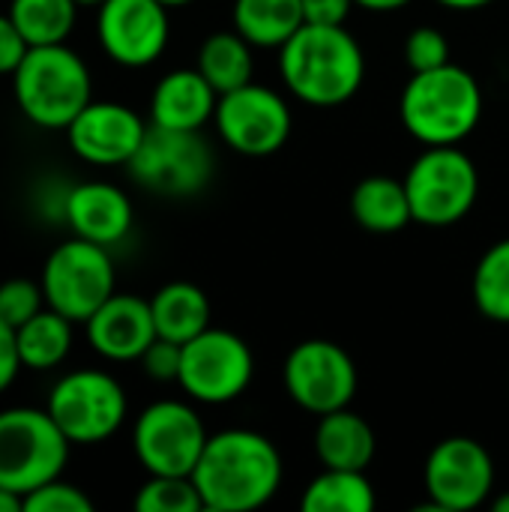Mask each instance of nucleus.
<instances>
[{
	"instance_id": "9d476101",
	"label": "nucleus",
	"mask_w": 509,
	"mask_h": 512,
	"mask_svg": "<svg viewBox=\"0 0 509 512\" xmlns=\"http://www.w3.org/2000/svg\"><path fill=\"white\" fill-rule=\"evenodd\" d=\"M255 375L252 348L231 330L207 327L183 345L177 384L204 405H225L240 399Z\"/></svg>"
},
{
	"instance_id": "9b49d317",
	"label": "nucleus",
	"mask_w": 509,
	"mask_h": 512,
	"mask_svg": "<svg viewBox=\"0 0 509 512\" xmlns=\"http://www.w3.org/2000/svg\"><path fill=\"white\" fill-rule=\"evenodd\" d=\"M207 438L210 435L192 405L162 399L138 414L132 429V450L147 474L192 477Z\"/></svg>"
},
{
	"instance_id": "423d86ee",
	"label": "nucleus",
	"mask_w": 509,
	"mask_h": 512,
	"mask_svg": "<svg viewBox=\"0 0 509 512\" xmlns=\"http://www.w3.org/2000/svg\"><path fill=\"white\" fill-rule=\"evenodd\" d=\"M414 222L429 228H447L465 219L480 195V174L459 144L429 147L414 159L405 174Z\"/></svg>"
},
{
	"instance_id": "b1692460",
	"label": "nucleus",
	"mask_w": 509,
	"mask_h": 512,
	"mask_svg": "<svg viewBox=\"0 0 509 512\" xmlns=\"http://www.w3.org/2000/svg\"><path fill=\"white\" fill-rule=\"evenodd\" d=\"M15 342L24 369L33 372L57 369L72 351V321L54 312L51 306H45L15 330Z\"/></svg>"
},
{
	"instance_id": "a19ab883",
	"label": "nucleus",
	"mask_w": 509,
	"mask_h": 512,
	"mask_svg": "<svg viewBox=\"0 0 509 512\" xmlns=\"http://www.w3.org/2000/svg\"><path fill=\"white\" fill-rule=\"evenodd\" d=\"M162 6H168V9H174V6H186V3H192V0H159Z\"/></svg>"
},
{
	"instance_id": "4be33fe9",
	"label": "nucleus",
	"mask_w": 509,
	"mask_h": 512,
	"mask_svg": "<svg viewBox=\"0 0 509 512\" xmlns=\"http://www.w3.org/2000/svg\"><path fill=\"white\" fill-rule=\"evenodd\" d=\"M156 336L186 345L210 327V300L192 282H168L150 297Z\"/></svg>"
},
{
	"instance_id": "4c0bfd02",
	"label": "nucleus",
	"mask_w": 509,
	"mask_h": 512,
	"mask_svg": "<svg viewBox=\"0 0 509 512\" xmlns=\"http://www.w3.org/2000/svg\"><path fill=\"white\" fill-rule=\"evenodd\" d=\"M0 512H24V498L0 486Z\"/></svg>"
},
{
	"instance_id": "a211bd4d",
	"label": "nucleus",
	"mask_w": 509,
	"mask_h": 512,
	"mask_svg": "<svg viewBox=\"0 0 509 512\" xmlns=\"http://www.w3.org/2000/svg\"><path fill=\"white\" fill-rule=\"evenodd\" d=\"M63 219L75 237L99 246L120 243L135 222L129 195L105 180H87L63 195Z\"/></svg>"
},
{
	"instance_id": "f03ea898",
	"label": "nucleus",
	"mask_w": 509,
	"mask_h": 512,
	"mask_svg": "<svg viewBox=\"0 0 509 512\" xmlns=\"http://www.w3.org/2000/svg\"><path fill=\"white\" fill-rule=\"evenodd\" d=\"M285 87L306 105H345L366 78V54L345 24H303L279 48Z\"/></svg>"
},
{
	"instance_id": "aec40b11",
	"label": "nucleus",
	"mask_w": 509,
	"mask_h": 512,
	"mask_svg": "<svg viewBox=\"0 0 509 512\" xmlns=\"http://www.w3.org/2000/svg\"><path fill=\"white\" fill-rule=\"evenodd\" d=\"M315 456L324 468L366 471L375 459V432L360 414L339 408L318 420Z\"/></svg>"
},
{
	"instance_id": "2eb2a0df",
	"label": "nucleus",
	"mask_w": 509,
	"mask_h": 512,
	"mask_svg": "<svg viewBox=\"0 0 509 512\" xmlns=\"http://www.w3.org/2000/svg\"><path fill=\"white\" fill-rule=\"evenodd\" d=\"M96 36L117 66L144 69L168 48V6L159 0H102L96 12Z\"/></svg>"
},
{
	"instance_id": "c9c22d12",
	"label": "nucleus",
	"mask_w": 509,
	"mask_h": 512,
	"mask_svg": "<svg viewBox=\"0 0 509 512\" xmlns=\"http://www.w3.org/2000/svg\"><path fill=\"white\" fill-rule=\"evenodd\" d=\"M354 0H303L306 24H345Z\"/></svg>"
},
{
	"instance_id": "bb28decb",
	"label": "nucleus",
	"mask_w": 509,
	"mask_h": 512,
	"mask_svg": "<svg viewBox=\"0 0 509 512\" xmlns=\"http://www.w3.org/2000/svg\"><path fill=\"white\" fill-rule=\"evenodd\" d=\"M78 6V0H12L6 12L33 48L66 42L75 30Z\"/></svg>"
},
{
	"instance_id": "0eeeda50",
	"label": "nucleus",
	"mask_w": 509,
	"mask_h": 512,
	"mask_svg": "<svg viewBox=\"0 0 509 512\" xmlns=\"http://www.w3.org/2000/svg\"><path fill=\"white\" fill-rule=\"evenodd\" d=\"M39 285L45 306L66 315L72 324H84L114 294V261L108 246L72 234L45 258Z\"/></svg>"
},
{
	"instance_id": "473e14b6",
	"label": "nucleus",
	"mask_w": 509,
	"mask_h": 512,
	"mask_svg": "<svg viewBox=\"0 0 509 512\" xmlns=\"http://www.w3.org/2000/svg\"><path fill=\"white\" fill-rule=\"evenodd\" d=\"M180 360H183V345L156 336V339L150 342V348L141 354L138 363H141L144 375L153 378V381H177V375H180Z\"/></svg>"
},
{
	"instance_id": "c85d7f7f",
	"label": "nucleus",
	"mask_w": 509,
	"mask_h": 512,
	"mask_svg": "<svg viewBox=\"0 0 509 512\" xmlns=\"http://www.w3.org/2000/svg\"><path fill=\"white\" fill-rule=\"evenodd\" d=\"M138 512H201L204 501L192 477L150 474V480L135 495Z\"/></svg>"
},
{
	"instance_id": "79ce46f5",
	"label": "nucleus",
	"mask_w": 509,
	"mask_h": 512,
	"mask_svg": "<svg viewBox=\"0 0 509 512\" xmlns=\"http://www.w3.org/2000/svg\"><path fill=\"white\" fill-rule=\"evenodd\" d=\"M78 3H81V6H84V3H87V6H99L102 0H78Z\"/></svg>"
},
{
	"instance_id": "412c9836",
	"label": "nucleus",
	"mask_w": 509,
	"mask_h": 512,
	"mask_svg": "<svg viewBox=\"0 0 509 512\" xmlns=\"http://www.w3.org/2000/svg\"><path fill=\"white\" fill-rule=\"evenodd\" d=\"M351 216L363 231L372 234H396L408 228L414 222V213L405 180H393L384 174L360 180L351 192Z\"/></svg>"
},
{
	"instance_id": "f257e3e1",
	"label": "nucleus",
	"mask_w": 509,
	"mask_h": 512,
	"mask_svg": "<svg viewBox=\"0 0 509 512\" xmlns=\"http://www.w3.org/2000/svg\"><path fill=\"white\" fill-rule=\"evenodd\" d=\"M192 480L207 512L261 510L282 486V456L261 432L225 429L207 438Z\"/></svg>"
},
{
	"instance_id": "ddd939ff",
	"label": "nucleus",
	"mask_w": 509,
	"mask_h": 512,
	"mask_svg": "<svg viewBox=\"0 0 509 512\" xmlns=\"http://www.w3.org/2000/svg\"><path fill=\"white\" fill-rule=\"evenodd\" d=\"M423 486L429 495L426 510L468 512L483 507L495 489V462L489 450L474 438L441 441L423 468Z\"/></svg>"
},
{
	"instance_id": "e433bc0d",
	"label": "nucleus",
	"mask_w": 509,
	"mask_h": 512,
	"mask_svg": "<svg viewBox=\"0 0 509 512\" xmlns=\"http://www.w3.org/2000/svg\"><path fill=\"white\" fill-rule=\"evenodd\" d=\"M357 6L369 9V12H393V9H402L408 6L411 0H354Z\"/></svg>"
},
{
	"instance_id": "72a5a7b5",
	"label": "nucleus",
	"mask_w": 509,
	"mask_h": 512,
	"mask_svg": "<svg viewBox=\"0 0 509 512\" xmlns=\"http://www.w3.org/2000/svg\"><path fill=\"white\" fill-rule=\"evenodd\" d=\"M27 51L30 45L15 27V21L9 18V12H0V75H12Z\"/></svg>"
},
{
	"instance_id": "cd10ccee",
	"label": "nucleus",
	"mask_w": 509,
	"mask_h": 512,
	"mask_svg": "<svg viewBox=\"0 0 509 512\" xmlns=\"http://www.w3.org/2000/svg\"><path fill=\"white\" fill-rule=\"evenodd\" d=\"M471 294L489 321L509 324V237L486 249L474 270Z\"/></svg>"
},
{
	"instance_id": "7c9ffc66",
	"label": "nucleus",
	"mask_w": 509,
	"mask_h": 512,
	"mask_svg": "<svg viewBox=\"0 0 509 512\" xmlns=\"http://www.w3.org/2000/svg\"><path fill=\"white\" fill-rule=\"evenodd\" d=\"M24 512H93V501L84 489L57 477L24 495Z\"/></svg>"
},
{
	"instance_id": "393cba45",
	"label": "nucleus",
	"mask_w": 509,
	"mask_h": 512,
	"mask_svg": "<svg viewBox=\"0 0 509 512\" xmlns=\"http://www.w3.org/2000/svg\"><path fill=\"white\" fill-rule=\"evenodd\" d=\"M252 42L237 30H219L210 33L198 51V72L213 84V90L231 93L252 81Z\"/></svg>"
},
{
	"instance_id": "f3484780",
	"label": "nucleus",
	"mask_w": 509,
	"mask_h": 512,
	"mask_svg": "<svg viewBox=\"0 0 509 512\" xmlns=\"http://www.w3.org/2000/svg\"><path fill=\"white\" fill-rule=\"evenodd\" d=\"M87 342L90 348L111 360V363H132L141 360V354L156 339L153 309L150 300H141L135 294H111L87 321Z\"/></svg>"
},
{
	"instance_id": "f704fd0d",
	"label": "nucleus",
	"mask_w": 509,
	"mask_h": 512,
	"mask_svg": "<svg viewBox=\"0 0 509 512\" xmlns=\"http://www.w3.org/2000/svg\"><path fill=\"white\" fill-rule=\"evenodd\" d=\"M21 354H18V342H15V327H9L6 321H0V393H6L18 372H21Z\"/></svg>"
},
{
	"instance_id": "4468645a",
	"label": "nucleus",
	"mask_w": 509,
	"mask_h": 512,
	"mask_svg": "<svg viewBox=\"0 0 509 512\" xmlns=\"http://www.w3.org/2000/svg\"><path fill=\"white\" fill-rule=\"evenodd\" d=\"M282 378L285 393L315 417L348 408L357 393V366L351 354L327 339L300 342L288 354Z\"/></svg>"
},
{
	"instance_id": "6ab92c4d",
	"label": "nucleus",
	"mask_w": 509,
	"mask_h": 512,
	"mask_svg": "<svg viewBox=\"0 0 509 512\" xmlns=\"http://www.w3.org/2000/svg\"><path fill=\"white\" fill-rule=\"evenodd\" d=\"M219 105V93L213 84L195 69H174L159 78L150 96V123L165 129H189L198 132L207 120H213Z\"/></svg>"
},
{
	"instance_id": "5701e85b",
	"label": "nucleus",
	"mask_w": 509,
	"mask_h": 512,
	"mask_svg": "<svg viewBox=\"0 0 509 512\" xmlns=\"http://www.w3.org/2000/svg\"><path fill=\"white\" fill-rule=\"evenodd\" d=\"M234 30L258 48H282L303 24V0H234Z\"/></svg>"
},
{
	"instance_id": "39448f33",
	"label": "nucleus",
	"mask_w": 509,
	"mask_h": 512,
	"mask_svg": "<svg viewBox=\"0 0 509 512\" xmlns=\"http://www.w3.org/2000/svg\"><path fill=\"white\" fill-rule=\"evenodd\" d=\"M72 441L45 408L0 411V486L30 495L48 480L63 477Z\"/></svg>"
},
{
	"instance_id": "7ed1b4c3",
	"label": "nucleus",
	"mask_w": 509,
	"mask_h": 512,
	"mask_svg": "<svg viewBox=\"0 0 509 512\" xmlns=\"http://www.w3.org/2000/svg\"><path fill=\"white\" fill-rule=\"evenodd\" d=\"M399 114L405 129L426 147L462 144L483 120V87L456 63L414 72L402 90Z\"/></svg>"
},
{
	"instance_id": "ea45409f",
	"label": "nucleus",
	"mask_w": 509,
	"mask_h": 512,
	"mask_svg": "<svg viewBox=\"0 0 509 512\" xmlns=\"http://www.w3.org/2000/svg\"><path fill=\"white\" fill-rule=\"evenodd\" d=\"M492 510H495V512H509V492H507V495H501V498H495V501H492Z\"/></svg>"
},
{
	"instance_id": "58836bf2",
	"label": "nucleus",
	"mask_w": 509,
	"mask_h": 512,
	"mask_svg": "<svg viewBox=\"0 0 509 512\" xmlns=\"http://www.w3.org/2000/svg\"><path fill=\"white\" fill-rule=\"evenodd\" d=\"M438 3L447 9H480V6H489L492 0H438Z\"/></svg>"
},
{
	"instance_id": "20e7f679",
	"label": "nucleus",
	"mask_w": 509,
	"mask_h": 512,
	"mask_svg": "<svg viewBox=\"0 0 509 512\" xmlns=\"http://www.w3.org/2000/svg\"><path fill=\"white\" fill-rule=\"evenodd\" d=\"M12 93L33 126L66 129L93 102V78L84 57L66 42L33 45L12 72Z\"/></svg>"
},
{
	"instance_id": "1a4fd4ad",
	"label": "nucleus",
	"mask_w": 509,
	"mask_h": 512,
	"mask_svg": "<svg viewBox=\"0 0 509 512\" xmlns=\"http://www.w3.org/2000/svg\"><path fill=\"white\" fill-rule=\"evenodd\" d=\"M213 165V150L201 138V132L165 129L150 123L138 153L126 168L132 180L147 192L165 198H189L210 183Z\"/></svg>"
},
{
	"instance_id": "6e6552de",
	"label": "nucleus",
	"mask_w": 509,
	"mask_h": 512,
	"mask_svg": "<svg viewBox=\"0 0 509 512\" xmlns=\"http://www.w3.org/2000/svg\"><path fill=\"white\" fill-rule=\"evenodd\" d=\"M45 411L72 447H90L117 435L129 402L114 375L99 369H75L51 387Z\"/></svg>"
},
{
	"instance_id": "f8f14e48",
	"label": "nucleus",
	"mask_w": 509,
	"mask_h": 512,
	"mask_svg": "<svg viewBox=\"0 0 509 512\" xmlns=\"http://www.w3.org/2000/svg\"><path fill=\"white\" fill-rule=\"evenodd\" d=\"M213 120H216L222 141L234 153L252 156V159L273 156L276 150H282L294 126L285 96L255 81L231 93H222Z\"/></svg>"
},
{
	"instance_id": "2f4dec72",
	"label": "nucleus",
	"mask_w": 509,
	"mask_h": 512,
	"mask_svg": "<svg viewBox=\"0 0 509 512\" xmlns=\"http://www.w3.org/2000/svg\"><path fill=\"white\" fill-rule=\"evenodd\" d=\"M405 63L414 72H429L450 63V42L438 27H417L405 39Z\"/></svg>"
},
{
	"instance_id": "c756f323",
	"label": "nucleus",
	"mask_w": 509,
	"mask_h": 512,
	"mask_svg": "<svg viewBox=\"0 0 509 512\" xmlns=\"http://www.w3.org/2000/svg\"><path fill=\"white\" fill-rule=\"evenodd\" d=\"M42 309H45V294L39 282L18 276L0 285V321H6L9 327L18 330L24 321H30Z\"/></svg>"
},
{
	"instance_id": "a878e982",
	"label": "nucleus",
	"mask_w": 509,
	"mask_h": 512,
	"mask_svg": "<svg viewBox=\"0 0 509 512\" xmlns=\"http://www.w3.org/2000/svg\"><path fill=\"white\" fill-rule=\"evenodd\" d=\"M378 504L366 471L324 468L303 492V512H372Z\"/></svg>"
},
{
	"instance_id": "dca6fc26",
	"label": "nucleus",
	"mask_w": 509,
	"mask_h": 512,
	"mask_svg": "<svg viewBox=\"0 0 509 512\" xmlns=\"http://www.w3.org/2000/svg\"><path fill=\"white\" fill-rule=\"evenodd\" d=\"M147 129L141 114L123 102H87L63 132L81 162L114 168L132 162Z\"/></svg>"
}]
</instances>
